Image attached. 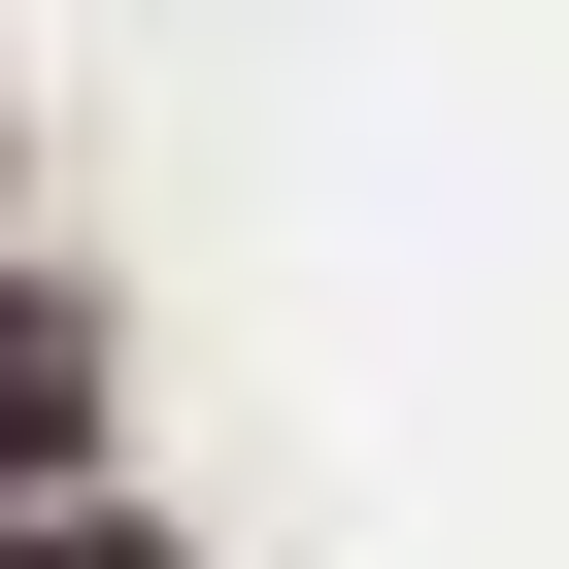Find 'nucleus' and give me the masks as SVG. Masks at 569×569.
<instances>
[{"label": "nucleus", "mask_w": 569, "mask_h": 569, "mask_svg": "<svg viewBox=\"0 0 569 569\" xmlns=\"http://www.w3.org/2000/svg\"><path fill=\"white\" fill-rule=\"evenodd\" d=\"M34 502H101V336L0 268V536H34Z\"/></svg>", "instance_id": "f257e3e1"}, {"label": "nucleus", "mask_w": 569, "mask_h": 569, "mask_svg": "<svg viewBox=\"0 0 569 569\" xmlns=\"http://www.w3.org/2000/svg\"><path fill=\"white\" fill-rule=\"evenodd\" d=\"M0 569H168V536H101V502H34V536H0Z\"/></svg>", "instance_id": "f03ea898"}]
</instances>
